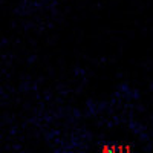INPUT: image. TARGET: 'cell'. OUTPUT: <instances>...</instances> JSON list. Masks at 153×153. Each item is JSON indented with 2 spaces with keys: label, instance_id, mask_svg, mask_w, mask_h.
Here are the masks:
<instances>
[{
  "label": "cell",
  "instance_id": "cell-1",
  "mask_svg": "<svg viewBox=\"0 0 153 153\" xmlns=\"http://www.w3.org/2000/svg\"><path fill=\"white\" fill-rule=\"evenodd\" d=\"M118 152V147L115 144H104L101 147V153H117Z\"/></svg>",
  "mask_w": 153,
  "mask_h": 153
}]
</instances>
